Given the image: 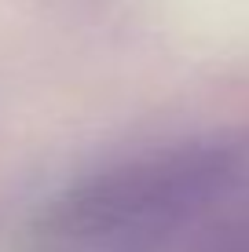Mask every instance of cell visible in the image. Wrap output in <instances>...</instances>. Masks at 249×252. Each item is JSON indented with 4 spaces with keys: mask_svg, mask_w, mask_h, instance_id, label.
I'll return each mask as SVG.
<instances>
[{
    "mask_svg": "<svg viewBox=\"0 0 249 252\" xmlns=\"http://www.w3.org/2000/svg\"><path fill=\"white\" fill-rule=\"evenodd\" d=\"M216 150H169L117 164L55 197L40 216V241L55 252L136 249L179 227L227 179Z\"/></svg>",
    "mask_w": 249,
    "mask_h": 252,
    "instance_id": "obj_1",
    "label": "cell"
}]
</instances>
